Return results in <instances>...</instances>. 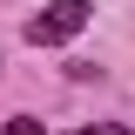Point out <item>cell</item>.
Listing matches in <instances>:
<instances>
[{
    "label": "cell",
    "mask_w": 135,
    "mask_h": 135,
    "mask_svg": "<svg viewBox=\"0 0 135 135\" xmlns=\"http://www.w3.org/2000/svg\"><path fill=\"white\" fill-rule=\"evenodd\" d=\"M88 14H95L88 0H47L41 14L27 20V41L34 47H61V41H74V34L88 27Z\"/></svg>",
    "instance_id": "cell-1"
},
{
    "label": "cell",
    "mask_w": 135,
    "mask_h": 135,
    "mask_svg": "<svg viewBox=\"0 0 135 135\" xmlns=\"http://www.w3.org/2000/svg\"><path fill=\"white\" fill-rule=\"evenodd\" d=\"M7 135H41V122H34V115H14V122H7Z\"/></svg>",
    "instance_id": "cell-2"
},
{
    "label": "cell",
    "mask_w": 135,
    "mask_h": 135,
    "mask_svg": "<svg viewBox=\"0 0 135 135\" xmlns=\"http://www.w3.org/2000/svg\"><path fill=\"white\" fill-rule=\"evenodd\" d=\"M81 135H128L122 122H95V128H81Z\"/></svg>",
    "instance_id": "cell-3"
}]
</instances>
